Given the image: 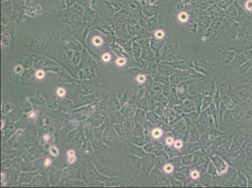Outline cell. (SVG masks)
<instances>
[{"mask_svg": "<svg viewBox=\"0 0 252 188\" xmlns=\"http://www.w3.org/2000/svg\"><path fill=\"white\" fill-rule=\"evenodd\" d=\"M36 117V114H35V112H33V113H31L30 114V117L31 118H35Z\"/></svg>", "mask_w": 252, "mask_h": 188, "instance_id": "cell-12", "label": "cell"}, {"mask_svg": "<svg viewBox=\"0 0 252 188\" xmlns=\"http://www.w3.org/2000/svg\"><path fill=\"white\" fill-rule=\"evenodd\" d=\"M50 152H51V154L52 155H53L54 156H56V155H59L58 149L54 146H52V147H50Z\"/></svg>", "mask_w": 252, "mask_h": 188, "instance_id": "cell-2", "label": "cell"}, {"mask_svg": "<svg viewBox=\"0 0 252 188\" xmlns=\"http://www.w3.org/2000/svg\"><path fill=\"white\" fill-rule=\"evenodd\" d=\"M161 135V131L159 130H154L153 132V135L155 137H159Z\"/></svg>", "mask_w": 252, "mask_h": 188, "instance_id": "cell-4", "label": "cell"}, {"mask_svg": "<svg viewBox=\"0 0 252 188\" xmlns=\"http://www.w3.org/2000/svg\"><path fill=\"white\" fill-rule=\"evenodd\" d=\"M44 77V73L42 71H39L36 73V77L38 78H42Z\"/></svg>", "mask_w": 252, "mask_h": 188, "instance_id": "cell-5", "label": "cell"}, {"mask_svg": "<svg viewBox=\"0 0 252 188\" xmlns=\"http://www.w3.org/2000/svg\"><path fill=\"white\" fill-rule=\"evenodd\" d=\"M109 58V55H105L104 57V60H105V61H108Z\"/></svg>", "mask_w": 252, "mask_h": 188, "instance_id": "cell-9", "label": "cell"}, {"mask_svg": "<svg viewBox=\"0 0 252 188\" xmlns=\"http://www.w3.org/2000/svg\"><path fill=\"white\" fill-rule=\"evenodd\" d=\"M137 80H138L139 81H140V82H142V81H144V80H145V78L143 76V75H140V76L138 77Z\"/></svg>", "mask_w": 252, "mask_h": 188, "instance_id": "cell-6", "label": "cell"}, {"mask_svg": "<svg viewBox=\"0 0 252 188\" xmlns=\"http://www.w3.org/2000/svg\"><path fill=\"white\" fill-rule=\"evenodd\" d=\"M57 93H58V95L59 96H64L65 94V91L64 89H62V88H59L57 90Z\"/></svg>", "mask_w": 252, "mask_h": 188, "instance_id": "cell-3", "label": "cell"}, {"mask_svg": "<svg viewBox=\"0 0 252 188\" xmlns=\"http://www.w3.org/2000/svg\"><path fill=\"white\" fill-rule=\"evenodd\" d=\"M43 138H44V139H45L46 141H48V140H49V139H50V137L48 135H44Z\"/></svg>", "mask_w": 252, "mask_h": 188, "instance_id": "cell-11", "label": "cell"}, {"mask_svg": "<svg viewBox=\"0 0 252 188\" xmlns=\"http://www.w3.org/2000/svg\"><path fill=\"white\" fill-rule=\"evenodd\" d=\"M251 105H252V101H251Z\"/></svg>", "mask_w": 252, "mask_h": 188, "instance_id": "cell-13", "label": "cell"}, {"mask_svg": "<svg viewBox=\"0 0 252 188\" xmlns=\"http://www.w3.org/2000/svg\"><path fill=\"white\" fill-rule=\"evenodd\" d=\"M198 173L196 172H193V174H192V175H193V178H197L198 177Z\"/></svg>", "mask_w": 252, "mask_h": 188, "instance_id": "cell-10", "label": "cell"}, {"mask_svg": "<svg viewBox=\"0 0 252 188\" xmlns=\"http://www.w3.org/2000/svg\"><path fill=\"white\" fill-rule=\"evenodd\" d=\"M251 60H252V59H251Z\"/></svg>", "mask_w": 252, "mask_h": 188, "instance_id": "cell-14", "label": "cell"}, {"mask_svg": "<svg viewBox=\"0 0 252 188\" xmlns=\"http://www.w3.org/2000/svg\"><path fill=\"white\" fill-rule=\"evenodd\" d=\"M68 155V162L70 163H73L75 161L76 158L75 156V152L73 150H70L67 153Z\"/></svg>", "mask_w": 252, "mask_h": 188, "instance_id": "cell-1", "label": "cell"}, {"mask_svg": "<svg viewBox=\"0 0 252 188\" xmlns=\"http://www.w3.org/2000/svg\"><path fill=\"white\" fill-rule=\"evenodd\" d=\"M172 169H173V167L170 165H168L165 168V169H166L167 172H171L172 171Z\"/></svg>", "mask_w": 252, "mask_h": 188, "instance_id": "cell-7", "label": "cell"}, {"mask_svg": "<svg viewBox=\"0 0 252 188\" xmlns=\"http://www.w3.org/2000/svg\"><path fill=\"white\" fill-rule=\"evenodd\" d=\"M51 161H50V159H47L46 160H45V165L46 166H48L50 164H51Z\"/></svg>", "mask_w": 252, "mask_h": 188, "instance_id": "cell-8", "label": "cell"}]
</instances>
